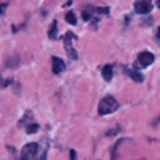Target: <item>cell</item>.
Segmentation results:
<instances>
[{
  "label": "cell",
  "instance_id": "cell-2",
  "mask_svg": "<svg viewBox=\"0 0 160 160\" xmlns=\"http://www.w3.org/2000/svg\"><path fill=\"white\" fill-rule=\"evenodd\" d=\"M37 152H38V144L37 142H29L22 148L19 160H35Z\"/></svg>",
  "mask_w": 160,
  "mask_h": 160
},
{
  "label": "cell",
  "instance_id": "cell-4",
  "mask_svg": "<svg viewBox=\"0 0 160 160\" xmlns=\"http://www.w3.org/2000/svg\"><path fill=\"white\" fill-rule=\"evenodd\" d=\"M135 11L139 13V15H148V13L152 11V3L148 2V0H139V2L135 3Z\"/></svg>",
  "mask_w": 160,
  "mask_h": 160
},
{
  "label": "cell",
  "instance_id": "cell-12",
  "mask_svg": "<svg viewBox=\"0 0 160 160\" xmlns=\"http://www.w3.org/2000/svg\"><path fill=\"white\" fill-rule=\"evenodd\" d=\"M37 131H38V125L37 123H31V125L26 127V133H29V135H34V133H37Z\"/></svg>",
  "mask_w": 160,
  "mask_h": 160
},
{
  "label": "cell",
  "instance_id": "cell-11",
  "mask_svg": "<svg viewBox=\"0 0 160 160\" xmlns=\"http://www.w3.org/2000/svg\"><path fill=\"white\" fill-rule=\"evenodd\" d=\"M66 21H68L69 24H75L77 22V18L74 15V11H68V13H66Z\"/></svg>",
  "mask_w": 160,
  "mask_h": 160
},
{
  "label": "cell",
  "instance_id": "cell-19",
  "mask_svg": "<svg viewBox=\"0 0 160 160\" xmlns=\"http://www.w3.org/2000/svg\"><path fill=\"white\" fill-rule=\"evenodd\" d=\"M157 7H158V8H160V0H158V2H157Z\"/></svg>",
  "mask_w": 160,
  "mask_h": 160
},
{
  "label": "cell",
  "instance_id": "cell-10",
  "mask_svg": "<svg viewBox=\"0 0 160 160\" xmlns=\"http://www.w3.org/2000/svg\"><path fill=\"white\" fill-rule=\"evenodd\" d=\"M122 141H125V139H118L117 142H115V146L112 148V154H111V160H117V149H118V146L122 144Z\"/></svg>",
  "mask_w": 160,
  "mask_h": 160
},
{
  "label": "cell",
  "instance_id": "cell-6",
  "mask_svg": "<svg viewBox=\"0 0 160 160\" xmlns=\"http://www.w3.org/2000/svg\"><path fill=\"white\" fill-rule=\"evenodd\" d=\"M64 69H66L64 61L58 56H53L51 58V71H53V74H61Z\"/></svg>",
  "mask_w": 160,
  "mask_h": 160
},
{
  "label": "cell",
  "instance_id": "cell-15",
  "mask_svg": "<svg viewBox=\"0 0 160 160\" xmlns=\"http://www.w3.org/2000/svg\"><path fill=\"white\" fill-rule=\"evenodd\" d=\"M7 7H8V3H2V5H0V16L3 15V11L7 10Z\"/></svg>",
  "mask_w": 160,
  "mask_h": 160
},
{
  "label": "cell",
  "instance_id": "cell-14",
  "mask_svg": "<svg viewBox=\"0 0 160 160\" xmlns=\"http://www.w3.org/2000/svg\"><path fill=\"white\" fill-rule=\"evenodd\" d=\"M82 16H83V19H85V21H88V19L91 18V13H90L88 10H85V11L82 13Z\"/></svg>",
  "mask_w": 160,
  "mask_h": 160
},
{
  "label": "cell",
  "instance_id": "cell-13",
  "mask_svg": "<svg viewBox=\"0 0 160 160\" xmlns=\"http://www.w3.org/2000/svg\"><path fill=\"white\" fill-rule=\"evenodd\" d=\"M18 62H19V58H18V56H15V58H11V59H8V61H7V66H8V68H16Z\"/></svg>",
  "mask_w": 160,
  "mask_h": 160
},
{
  "label": "cell",
  "instance_id": "cell-5",
  "mask_svg": "<svg viewBox=\"0 0 160 160\" xmlns=\"http://www.w3.org/2000/svg\"><path fill=\"white\" fill-rule=\"evenodd\" d=\"M72 38H75V35L72 34V32H68L64 35V43H66V51H68V55H69V58L71 59H77V53H75V50L71 47V40Z\"/></svg>",
  "mask_w": 160,
  "mask_h": 160
},
{
  "label": "cell",
  "instance_id": "cell-1",
  "mask_svg": "<svg viewBox=\"0 0 160 160\" xmlns=\"http://www.w3.org/2000/svg\"><path fill=\"white\" fill-rule=\"evenodd\" d=\"M118 109V102L115 98L112 96H104L101 101H99V106H98V114L99 115H108V114H112Z\"/></svg>",
  "mask_w": 160,
  "mask_h": 160
},
{
  "label": "cell",
  "instance_id": "cell-18",
  "mask_svg": "<svg viewBox=\"0 0 160 160\" xmlns=\"http://www.w3.org/2000/svg\"><path fill=\"white\" fill-rule=\"evenodd\" d=\"M157 38H158V42H160V28H158V31H157Z\"/></svg>",
  "mask_w": 160,
  "mask_h": 160
},
{
  "label": "cell",
  "instance_id": "cell-17",
  "mask_svg": "<svg viewBox=\"0 0 160 160\" xmlns=\"http://www.w3.org/2000/svg\"><path fill=\"white\" fill-rule=\"evenodd\" d=\"M120 128H115V130H111V131H108V136H112V135H115V133L118 131Z\"/></svg>",
  "mask_w": 160,
  "mask_h": 160
},
{
  "label": "cell",
  "instance_id": "cell-8",
  "mask_svg": "<svg viewBox=\"0 0 160 160\" xmlns=\"http://www.w3.org/2000/svg\"><path fill=\"white\" fill-rule=\"evenodd\" d=\"M125 72L131 77V80H135V82H138V83H141L142 82V75L139 74V72H136V71H133V69H125Z\"/></svg>",
  "mask_w": 160,
  "mask_h": 160
},
{
  "label": "cell",
  "instance_id": "cell-3",
  "mask_svg": "<svg viewBox=\"0 0 160 160\" xmlns=\"http://www.w3.org/2000/svg\"><path fill=\"white\" fill-rule=\"evenodd\" d=\"M141 68H148L149 64L154 62V55L149 51H141L139 55H138V61H136Z\"/></svg>",
  "mask_w": 160,
  "mask_h": 160
},
{
  "label": "cell",
  "instance_id": "cell-9",
  "mask_svg": "<svg viewBox=\"0 0 160 160\" xmlns=\"http://www.w3.org/2000/svg\"><path fill=\"white\" fill-rule=\"evenodd\" d=\"M56 31H58V21H53L51 22V28H50V32H48V37L51 40L56 38Z\"/></svg>",
  "mask_w": 160,
  "mask_h": 160
},
{
  "label": "cell",
  "instance_id": "cell-16",
  "mask_svg": "<svg viewBox=\"0 0 160 160\" xmlns=\"http://www.w3.org/2000/svg\"><path fill=\"white\" fill-rule=\"evenodd\" d=\"M38 160H47V151H42V152H40Z\"/></svg>",
  "mask_w": 160,
  "mask_h": 160
},
{
  "label": "cell",
  "instance_id": "cell-7",
  "mask_svg": "<svg viewBox=\"0 0 160 160\" xmlns=\"http://www.w3.org/2000/svg\"><path fill=\"white\" fill-rule=\"evenodd\" d=\"M101 72H102V77H104L106 82H111V80H112V66L111 64H106Z\"/></svg>",
  "mask_w": 160,
  "mask_h": 160
}]
</instances>
